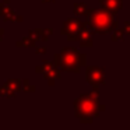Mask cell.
<instances>
[{
  "label": "cell",
  "instance_id": "6da1fadb",
  "mask_svg": "<svg viewBox=\"0 0 130 130\" xmlns=\"http://www.w3.org/2000/svg\"><path fill=\"white\" fill-rule=\"evenodd\" d=\"M98 95V88H95L92 92L84 94L74 101V112L81 123H92L94 119L105 110V105L99 104Z\"/></svg>",
  "mask_w": 130,
  "mask_h": 130
},
{
  "label": "cell",
  "instance_id": "7a4b0ae2",
  "mask_svg": "<svg viewBox=\"0 0 130 130\" xmlns=\"http://www.w3.org/2000/svg\"><path fill=\"white\" fill-rule=\"evenodd\" d=\"M87 27L92 32L98 35H105L113 32L118 28V18L116 14L109 13L106 10H88L87 14Z\"/></svg>",
  "mask_w": 130,
  "mask_h": 130
},
{
  "label": "cell",
  "instance_id": "3957f363",
  "mask_svg": "<svg viewBox=\"0 0 130 130\" xmlns=\"http://www.w3.org/2000/svg\"><path fill=\"white\" fill-rule=\"evenodd\" d=\"M53 63L63 71L78 73L83 66L87 64V56L76 48H64L60 51V53L55 55Z\"/></svg>",
  "mask_w": 130,
  "mask_h": 130
},
{
  "label": "cell",
  "instance_id": "277c9868",
  "mask_svg": "<svg viewBox=\"0 0 130 130\" xmlns=\"http://www.w3.org/2000/svg\"><path fill=\"white\" fill-rule=\"evenodd\" d=\"M60 69L57 67L55 63H49L48 60H43L42 63H41V66H37V69H35V71L37 73H42L43 77H45V80L48 81L49 85H55V83L57 81V80L62 78V74H60Z\"/></svg>",
  "mask_w": 130,
  "mask_h": 130
},
{
  "label": "cell",
  "instance_id": "5b68a950",
  "mask_svg": "<svg viewBox=\"0 0 130 130\" xmlns=\"http://www.w3.org/2000/svg\"><path fill=\"white\" fill-rule=\"evenodd\" d=\"M84 25L85 21H81L80 18H69L62 27V34L66 35L69 41H77V35L84 28Z\"/></svg>",
  "mask_w": 130,
  "mask_h": 130
},
{
  "label": "cell",
  "instance_id": "8992f818",
  "mask_svg": "<svg viewBox=\"0 0 130 130\" xmlns=\"http://www.w3.org/2000/svg\"><path fill=\"white\" fill-rule=\"evenodd\" d=\"M87 81L92 85L94 88H98L99 85L105 84L106 81V73L105 69L96 67V66H91L87 69Z\"/></svg>",
  "mask_w": 130,
  "mask_h": 130
},
{
  "label": "cell",
  "instance_id": "52a82bcc",
  "mask_svg": "<svg viewBox=\"0 0 130 130\" xmlns=\"http://www.w3.org/2000/svg\"><path fill=\"white\" fill-rule=\"evenodd\" d=\"M21 90H23V80L10 78L2 85L0 92H2L3 96H6V98H15V95H17Z\"/></svg>",
  "mask_w": 130,
  "mask_h": 130
},
{
  "label": "cell",
  "instance_id": "ba28073f",
  "mask_svg": "<svg viewBox=\"0 0 130 130\" xmlns=\"http://www.w3.org/2000/svg\"><path fill=\"white\" fill-rule=\"evenodd\" d=\"M0 17L3 18L4 21H18V23L23 21V17L15 14L9 7V3H6V2L4 3H0Z\"/></svg>",
  "mask_w": 130,
  "mask_h": 130
},
{
  "label": "cell",
  "instance_id": "9c48e42d",
  "mask_svg": "<svg viewBox=\"0 0 130 130\" xmlns=\"http://www.w3.org/2000/svg\"><path fill=\"white\" fill-rule=\"evenodd\" d=\"M99 4L104 10L116 14L123 7V0H99Z\"/></svg>",
  "mask_w": 130,
  "mask_h": 130
},
{
  "label": "cell",
  "instance_id": "30bf717a",
  "mask_svg": "<svg viewBox=\"0 0 130 130\" xmlns=\"http://www.w3.org/2000/svg\"><path fill=\"white\" fill-rule=\"evenodd\" d=\"M91 29L87 27V24L84 25V28L78 32L77 35V41L80 42V45L84 46V48H91L92 46V37H91Z\"/></svg>",
  "mask_w": 130,
  "mask_h": 130
},
{
  "label": "cell",
  "instance_id": "8fae6325",
  "mask_svg": "<svg viewBox=\"0 0 130 130\" xmlns=\"http://www.w3.org/2000/svg\"><path fill=\"white\" fill-rule=\"evenodd\" d=\"M73 11H74V15H77V17L88 14V9H87V6H85V3H74Z\"/></svg>",
  "mask_w": 130,
  "mask_h": 130
},
{
  "label": "cell",
  "instance_id": "7c38bea8",
  "mask_svg": "<svg viewBox=\"0 0 130 130\" xmlns=\"http://www.w3.org/2000/svg\"><path fill=\"white\" fill-rule=\"evenodd\" d=\"M35 45H37V41L34 39V38H31V37H28V38H23L21 41H18L17 42V46L18 48H35Z\"/></svg>",
  "mask_w": 130,
  "mask_h": 130
},
{
  "label": "cell",
  "instance_id": "4fadbf2b",
  "mask_svg": "<svg viewBox=\"0 0 130 130\" xmlns=\"http://www.w3.org/2000/svg\"><path fill=\"white\" fill-rule=\"evenodd\" d=\"M124 35H126V31H124V28H116L115 31H113V34H112V41H123V38H124Z\"/></svg>",
  "mask_w": 130,
  "mask_h": 130
},
{
  "label": "cell",
  "instance_id": "5bb4252c",
  "mask_svg": "<svg viewBox=\"0 0 130 130\" xmlns=\"http://www.w3.org/2000/svg\"><path fill=\"white\" fill-rule=\"evenodd\" d=\"M53 34V29L52 28H43V29H41V41H48V38L51 37V35Z\"/></svg>",
  "mask_w": 130,
  "mask_h": 130
},
{
  "label": "cell",
  "instance_id": "9a60e30c",
  "mask_svg": "<svg viewBox=\"0 0 130 130\" xmlns=\"http://www.w3.org/2000/svg\"><path fill=\"white\" fill-rule=\"evenodd\" d=\"M23 90L29 91V92H34V91H35V87H31V85H29V81H28V80H23Z\"/></svg>",
  "mask_w": 130,
  "mask_h": 130
},
{
  "label": "cell",
  "instance_id": "2e32d148",
  "mask_svg": "<svg viewBox=\"0 0 130 130\" xmlns=\"http://www.w3.org/2000/svg\"><path fill=\"white\" fill-rule=\"evenodd\" d=\"M46 52V48L45 46H42V48H38V46H35V53L37 55H42V53H45Z\"/></svg>",
  "mask_w": 130,
  "mask_h": 130
},
{
  "label": "cell",
  "instance_id": "e0dca14e",
  "mask_svg": "<svg viewBox=\"0 0 130 130\" xmlns=\"http://www.w3.org/2000/svg\"><path fill=\"white\" fill-rule=\"evenodd\" d=\"M123 28H124V31H126V34L130 35V21H126V23H124Z\"/></svg>",
  "mask_w": 130,
  "mask_h": 130
},
{
  "label": "cell",
  "instance_id": "ac0fdd59",
  "mask_svg": "<svg viewBox=\"0 0 130 130\" xmlns=\"http://www.w3.org/2000/svg\"><path fill=\"white\" fill-rule=\"evenodd\" d=\"M56 0H42V3H55Z\"/></svg>",
  "mask_w": 130,
  "mask_h": 130
},
{
  "label": "cell",
  "instance_id": "d6986e66",
  "mask_svg": "<svg viewBox=\"0 0 130 130\" xmlns=\"http://www.w3.org/2000/svg\"><path fill=\"white\" fill-rule=\"evenodd\" d=\"M2 38H3V29L0 28V41H2Z\"/></svg>",
  "mask_w": 130,
  "mask_h": 130
},
{
  "label": "cell",
  "instance_id": "ffe728a7",
  "mask_svg": "<svg viewBox=\"0 0 130 130\" xmlns=\"http://www.w3.org/2000/svg\"><path fill=\"white\" fill-rule=\"evenodd\" d=\"M4 2H6V3H9V2H10V0H4Z\"/></svg>",
  "mask_w": 130,
  "mask_h": 130
},
{
  "label": "cell",
  "instance_id": "44dd1931",
  "mask_svg": "<svg viewBox=\"0 0 130 130\" xmlns=\"http://www.w3.org/2000/svg\"><path fill=\"white\" fill-rule=\"evenodd\" d=\"M0 95H2V92H0Z\"/></svg>",
  "mask_w": 130,
  "mask_h": 130
}]
</instances>
